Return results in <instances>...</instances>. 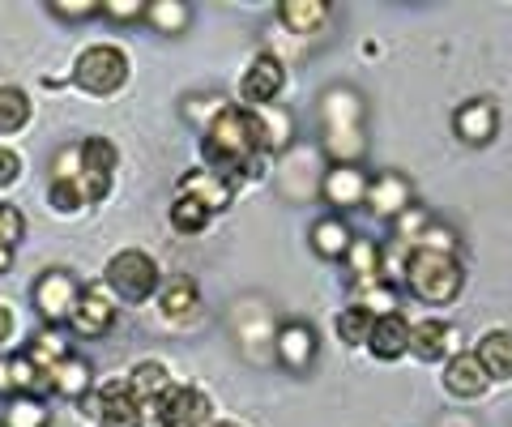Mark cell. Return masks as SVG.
<instances>
[{
    "label": "cell",
    "instance_id": "7a4b0ae2",
    "mask_svg": "<svg viewBox=\"0 0 512 427\" xmlns=\"http://www.w3.org/2000/svg\"><path fill=\"white\" fill-rule=\"evenodd\" d=\"M402 274L414 299H423V304H448V299L461 295V282H466L453 252H436V248H414Z\"/></svg>",
    "mask_w": 512,
    "mask_h": 427
},
{
    "label": "cell",
    "instance_id": "74e56055",
    "mask_svg": "<svg viewBox=\"0 0 512 427\" xmlns=\"http://www.w3.org/2000/svg\"><path fill=\"white\" fill-rule=\"evenodd\" d=\"M22 176V158L13 150H0V184H13Z\"/></svg>",
    "mask_w": 512,
    "mask_h": 427
},
{
    "label": "cell",
    "instance_id": "3957f363",
    "mask_svg": "<svg viewBox=\"0 0 512 427\" xmlns=\"http://www.w3.org/2000/svg\"><path fill=\"white\" fill-rule=\"evenodd\" d=\"M210 419V398L192 385H171L163 398L141 402V427H201Z\"/></svg>",
    "mask_w": 512,
    "mask_h": 427
},
{
    "label": "cell",
    "instance_id": "603a6c76",
    "mask_svg": "<svg viewBox=\"0 0 512 427\" xmlns=\"http://www.w3.org/2000/svg\"><path fill=\"white\" fill-rule=\"evenodd\" d=\"M167 389H171V376H167L163 363H154V359L137 363L133 376H128V393H133L137 402H154V398H163Z\"/></svg>",
    "mask_w": 512,
    "mask_h": 427
},
{
    "label": "cell",
    "instance_id": "9a60e30c",
    "mask_svg": "<svg viewBox=\"0 0 512 427\" xmlns=\"http://www.w3.org/2000/svg\"><path fill=\"white\" fill-rule=\"evenodd\" d=\"M474 359L483 363V372L491 381H512V329H487L478 338Z\"/></svg>",
    "mask_w": 512,
    "mask_h": 427
},
{
    "label": "cell",
    "instance_id": "d6986e66",
    "mask_svg": "<svg viewBox=\"0 0 512 427\" xmlns=\"http://www.w3.org/2000/svg\"><path fill=\"white\" fill-rule=\"evenodd\" d=\"M180 193L197 197L210 214H218V210H227V205H231V184L218 180L214 171H188V176L180 180Z\"/></svg>",
    "mask_w": 512,
    "mask_h": 427
},
{
    "label": "cell",
    "instance_id": "277c9868",
    "mask_svg": "<svg viewBox=\"0 0 512 427\" xmlns=\"http://www.w3.org/2000/svg\"><path fill=\"white\" fill-rule=\"evenodd\" d=\"M107 287L116 291L120 299H128V304H141V299H150L154 287H158V265L150 252L141 248H124L116 252V257L107 261Z\"/></svg>",
    "mask_w": 512,
    "mask_h": 427
},
{
    "label": "cell",
    "instance_id": "e575fe53",
    "mask_svg": "<svg viewBox=\"0 0 512 427\" xmlns=\"http://www.w3.org/2000/svg\"><path fill=\"white\" fill-rule=\"evenodd\" d=\"M22 235H26V218L18 205H0V248H9L13 244H22Z\"/></svg>",
    "mask_w": 512,
    "mask_h": 427
},
{
    "label": "cell",
    "instance_id": "7c38bea8",
    "mask_svg": "<svg viewBox=\"0 0 512 427\" xmlns=\"http://www.w3.org/2000/svg\"><path fill=\"white\" fill-rule=\"evenodd\" d=\"M380 218H402L410 210V180L397 176V171H384L376 176V184H367V197H363Z\"/></svg>",
    "mask_w": 512,
    "mask_h": 427
},
{
    "label": "cell",
    "instance_id": "8992f818",
    "mask_svg": "<svg viewBox=\"0 0 512 427\" xmlns=\"http://www.w3.org/2000/svg\"><path fill=\"white\" fill-rule=\"evenodd\" d=\"M77 158H82L77 184H82V193H86V205L103 201L107 188H111V171L120 167V150L111 146L107 137H86L82 146H77Z\"/></svg>",
    "mask_w": 512,
    "mask_h": 427
},
{
    "label": "cell",
    "instance_id": "8fae6325",
    "mask_svg": "<svg viewBox=\"0 0 512 427\" xmlns=\"http://www.w3.org/2000/svg\"><path fill=\"white\" fill-rule=\"evenodd\" d=\"M111 321H116V308H111V299L103 291H86V295H77V304L69 312V325H73V334H82V338H103Z\"/></svg>",
    "mask_w": 512,
    "mask_h": 427
},
{
    "label": "cell",
    "instance_id": "ba28073f",
    "mask_svg": "<svg viewBox=\"0 0 512 427\" xmlns=\"http://www.w3.org/2000/svg\"><path fill=\"white\" fill-rule=\"evenodd\" d=\"M77 282H73V274H64V270H47L39 282H35V308H39V316L43 321H69V312H73V304H77Z\"/></svg>",
    "mask_w": 512,
    "mask_h": 427
},
{
    "label": "cell",
    "instance_id": "7402d4cb",
    "mask_svg": "<svg viewBox=\"0 0 512 427\" xmlns=\"http://www.w3.org/2000/svg\"><path fill=\"white\" fill-rule=\"evenodd\" d=\"M448 342H453V329L444 321H423L410 329V355H419L423 363H436L440 355H448Z\"/></svg>",
    "mask_w": 512,
    "mask_h": 427
},
{
    "label": "cell",
    "instance_id": "52a82bcc",
    "mask_svg": "<svg viewBox=\"0 0 512 427\" xmlns=\"http://www.w3.org/2000/svg\"><path fill=\"white\" fill-rule=\"evenodd\" d=\"M282 82H286L282 60H278V56H269V52H261V56H256L252 65H248L244 82H239V94H244V103L252 107V112H261L265 103H274V99H278Z\"/></svg>",
    "mask_w": 512,
    "mask_h": 427
},
{
    "label": "cell",
    "instance_id": "ac0fdd59",
    "mask_svg": "<svg viewBox=\"0 0 512 427\" xmlns=\"http://www.w3.org/2000/svg\"><path fill=\"white\" fill-rule=\"evenodd\" d=\"M103 427H141V402L128 393V385H107L99 398Z\"/></svg>",
    "mask_w": 512,
    "mask_h": 427
},
{
    "label": "cell",
    "instance_id": "cb8c5ba5",
    "mask_svg": "<svg viewBox=\"0 0 512 427\" xmlns=\"http://www.w3.org/2000/svg\"><path fill=\"white\" fill-rule=\"evenodd\" d=\"M350 240H355V235H350V227L342 223V218H320V223L312 227V248H316L325 261L346 257Z\"/></svg>",
    "mask_w": 512,
    "mask_h": 427
},
{
    "label": "cell",
    "instance_id": "d4e9b609",
    "mask_svg": "<svg viewBox=\"0 0 512 427\" xmlns=\"http://www.w3.org/2000/svg\"><path fill=\"white\" fill-rule=\"evenodd\" d=\"M278 18L291 30H299V35H312V30L329 18V9L320 5V0H286V5L278 9Z\"/></svg>",
    "mask_w": 512,
    "mask_h": 427
},
{
    "label": "cell",
    "instance_id": "83f0119b",
    "mask_svg": "<svg viewBox=\"0 0 512 427\" xmlns=\"http://www.w3.org/2000/svg\"><path fill=\"white\" fill-rule=\"evenodd\" d=\"M0 427H47V406L39 398H9Z\"/></svg>",
    "mask_w": 512,
    "mask_h": 427
},
{
    "label": "cell",
    "instance_id": "4316f807",
    "mask_svg": "<svg viewBox=\"0 0 512 427\" xmlns=\"http://www.w3.org/2000/svg\"><path fill=\"white\" fill-rule=\"evenodd\" d=\"M30 120V99L18 86H0V133H18Z\"/></svg>",
    "mask_w": 512,
    "mask_h": 427
},
{
    "label": "cell",
    "instance_id": "e0dca14e",
    "mask_svg": "<svg viewBox=\"0 0 512 427\" xmlns=\"http://www.w3.org/2000/svg\"><path fill=\"white\" fill-rule=\"evenodd\" d=\"M43 381L47 376L26 355H5L0 359V393H5V398H30L35 389H43Z\"/></svg>",
    "mask_w": 512,
    "mask_h": 427
},
{
    "label": "cell",
    "instance_id": "1f68e13d",
    "mask_svg": "<svg viewBox=\"0 0 512 427\" xmlns=\"http://www.w3.org/2000/svg\"><path fill=\"white\" fill-rule=\"evenodd\" d=\"M163 312L171 316V321H184V316L197 312V287H192L188 278L171 282V287L163 291Z\"/></svg>",
    "mask_w": 512,
    "mask_h": 427
},
{
    "label": "cell",
    "instance_id": "5bb4252c",
    "mask_svg": "<svg viewBox=\"0 0 512 427\" xmlns=\"http://www.w3.org/2000/svg\"><path fill=\"white\" fill-rule=\"evenodd\" d=\"M491 385V376L483 372V363L474 355H453L444 368V389L453 393V398H483Z\"/></svg>",
    "mask_w": 512,
    "mask_h": 427
},
{
    "label": "cell",
    "instance_id": "8d00e7d4",
    "mask_svg": "<svg viewBox=\"0 0 512 427\" xmlns=\"http://www.w3.org/2000/svg\"><path fill=\"white\" fill-rule=\"evenodd\" d=\"M52 13H60V18H94V13H99V5H90V0H86V5H82V0H77V5H73V0H52Z\"/></svg>",
    "mask_w": 512,
    "mask_h": 427
},
{
    "label": "cell",
    "instance_id": "f1b7e54d",
    "mask_svg": "<svg viewBox=\"0 0 512 427\" xmlns=\"http://www.w3.org/2000/svg\"><path fill=\"white\" fill-rule=\"evenodd\" d=\"M346 265H350V274H359L367 282H380V248L372 240H350Z\"/></svg>",
    "mask_w": 512,
    "mask_h": 427
},
{
    "label": "cell",
    "instance_id": "f35d334b",
    "mask_svg": "<svg viewBox=\"0 0 512 427\" xmlns=\"http://www.w3.org/2000/svg\"><path fill=\"white\" fill-rule=\"evenodd\" d=\"M99 13H107L111 22H133L146 13V5H99Z\"/></svg>",
    "mask_w": 512,
    "mask_h": 427
},
{
    "label": "cell",
    "instance_id": "9c48e42d",
    "mask_svg": "<svg viewBox=\"0 0 512 427\" xmlns=\"http://www.w3.org/2000/svg\"><path fill=\"white\" fill-rule=\"evenodd\" d=\"M325 112H329V150L333 154H359L363 150V137H355V120H359V103L350 99L346 90H338L333 99L325 103Z\"/></svg>",
    "mask_w": 512,
    "mask_h": 427
},
{
    "label": "cell",
    "instance_id": "2e32d148",
    "mask_svg": "<svg viewBox=\"0 0 512 427\" xmlns=\"http://www.w3.org/2000/svg\"><path fill=\"white\" fill-rule=\"evenodd\" d=\"M278 359H282L291 372L308 368V363L316 359V334H312V325H303V321L282 325V329H278Z\"/></svg>",
    "mask_w": 512,
    "mask_h": 427
},
{
    "label": "cell",
    "instance_id": "30bf717a",
    "mask_svg": "<svg viewBox=\"0 0 512 427\" xmlns=\"http://www.w3.org/2000/svg\"><path fill=\"white\" fill-rule=\"evenodd\" d=\"M453 129L466 146H487L500 129V107L491 99H474V103H461V112L453 116Z\"/></svg>",
    "mask_w": 512,
    "mask_h": 427
},
{
    "label": "cell",
    "instance_id": "836d02e7",
    "mask_svg": "<svg viewBox=\"0 0 512 427\" xmlns=\"http://www.w3.org/2000/svg\"><path fill=\"white\" fill-rule=\"evenodd\" d=\"M52 205L60 214H77L86 205V193H82V184H77V176L73 180H52Z\"/></svg>",
    "mask_w": 512,
    "mask_h": 427
},
{
    "label": "cell",
    "instance_id": "5b68a950",
    "mask_svg": "<svg viewBox=\"0 0 512 427\" xmlns=\"http://www.w3.org/2000/svg\"><path fill=\"white\" fill-rule=\"evenodd\" d=\"M73 82L82 90H90V94H116L128 82V56L111 43H94L77 56Z\"/></svg>",
    "mask_w": 512,
    "mask_h": 427
},
{
    "label": "cell",
    "instance_id": "d6a6232c",
    "mask_svg": "<svg viewBox=\"0 0 512 427\" xmlns=\"http://www.w3.org/2000/svg\"><path fill=\"white\" fill-rule=\"evenodd\" d=\"M146 18H150L158 30H167V35H180V30L188 26V9L163 0V5H150V9H146Z\"/></svg>",
    "mask_w": 512,
    "mask_h": 427
},
{
    "label": "cell",
    "instance_id": "ab89813d",
    "mask_svg": "<svg viewBox=\"0 0 512 427\" xmlns=\"http://www.w3.org/2000/svg\"><path fill=\"white\" fill-rule=\"evenodd\" d=\"M9 334H13V312L0 304V342H9Z\"/></svg>",
    "mask_w": 512,
    "mask_h": 427
},
{
    "label": "cell",
    "instance_id": "ffe728a7",
    "mask_svg": "<svg viewBox=\"0 0 512 427\" xmlns=\"http://www.w3.org/2000/svg\"><path fill=\"white\" fill-rule=\"evenodd\" d=\"M47 385H52L60 398H86L90 393V363L77 355H64L60 363L47 368Z\"/></svg>",
    "mask_w": 512,
    "mask_h": 427
},
{
    "label": "cell",
    "instance_id": "484cf974",
    "mask_svg": "<svg viewBox=\"0 0 512 427\" xmlns=\"http://www.w3.org/2000/svg\"><path fill=\"white\" fill-rule=\"evenodd\" d=\"M210 210H205V205L197 201V197H175V205H171V227L180 231V235H197V231H205L210 227Z\"/></svg>",
    "mask_w": 512,
    "mask_h": 427
},
{
    "label": "cell",
    "instance_id": "d590c367",
    "mask_svg": "<svg viewBox=\"0 0 512 427\" xmlns=\"http://www.w3.org/2000/svg\"><path fill=\"white\" fill-rule=\"evenodd\" d=\"M359 308H367L372 316H389V312H397V291H393V287H384V282H376L372 291H363V295H359Z\"/></svg>",
    "mask_w": 512,
    "mask_h": 427
},
{
    "label": "cell",
    "instance_id": "6da1fadb",
    "mask_svg": "<svg viewBox=\"0 0 512 427\" xmlns=\"http://www.w3.org/2000/svg\"><path fill=\"white\" fill-rule=\"evenodd\" d=\"M274 146V133H269V120L252 107H222V112L205 124V141L201 154L218 180L231 176H252L256 163Z\"/></svg>",
    "mask_w": 512,
    "mask_h": 427
},
{
    "label": "cell",
    "instance_id": "60d3db41",
    "mask_svg": "<svg viewBox=\"0 0 512 427\" xmlns=\"http://www.w3.org/2000/svg\"><path fill=\"white\" fill-rule=\"evenodd\" d=\"M9 261H13V252H9V248H0V274L9 270Z\"/></svg>",
    "mask_w": 512,
    "mask_h": 427
},
{
    "label": "cell",
    "instance_id": "f546056e",
    "mask_svg": "<svg viewBox=\"0 0 512 427\" xmlns=\"http://www.w3.org/2000/svg\"><path fill=\"white\" fill-rule=\"evenodd\" d=\"M372 325H376V316L367 308H359V304L338 316V334H342L346 346H367V338H372Z\"/></svg>",
    "mask_w": 512,
    "mask_h": 427
},
{
    "label": "cell",
    "instance_id": "4fadbf2b",
    "mask_svg": "<svg viewBox=\"0 0 512 427\" xmlns=\"http://www.w3.org/2000/svg\"><path fill=\"white\" fill-rule=\"evenodd\" d=\"M367 351H372L376 359H402L410 351V321L402 312L376 316L372 338H367Z\"/></svg>",
    "mask_w": 512,
    "mask_h": 427
},
{
    "label": "cell",
    "instance_id": "b9f144b4",
    "mask_svg": "<svg viewBox=\"0 0 512 427\" xmlns=\"http://www.w3.org/2000/svg\"><path fill=\"white\" fill-rule=\"evenodd\" d=\"M218 427H239V423H218Z\"/></svg>",
    "mask_w": 512,
    "mask_h": 427
},
{
    "label": "cell",
    "instance_id": "4dcf8cb0",
    "mask_svg": "<svg viewBox=\"0 0 512 427\" xmlns=\"http://www.w3.org/2000/svg\"><path fill=\"white\" fill-rule=\"evenodd\" d=\"M64 355H69V346L60 342L56 329H39V334L30 338V351H26V359L35 363V368H39V363H43V368H52V363H60Z\"/></svg>",
    "mask_w": 512,
    "mask_h": 427
},
{
    "label": "cell",
    "instance_id": "44dd1931",
    "mask_svg": "<svg viewBox=\"0 0 512 427\" xmlns=\"http://www.w3.org/2000/svg\"><path fill=\"white\" fill-rule=\"evenodd\" d=\"M325 197L329 205H359L367 197V180H363V171L355 163H338L325 176Z\"/></svg>",
    "mask_w": 512,
    "mask_h": 427
}]
</instances>
